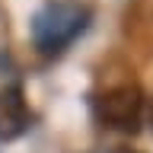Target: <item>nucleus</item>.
I'll return each instance as SVG.
<instances>
[{"label": "nucleus", "mask_w": 153, "mask_h": 153, "mask_svg": "<svg viewBox=\"0 0 153 153\" xmlns=\"http://www.w3.org/2000/svg\"><path fill=\"white\" fill-rule=\"evenodd\" d=\"M93 22V7L74 3V0H48L32 16V45L38 54L57 57L74 45Z\"/></svg>", "instance_id": "f257e3e1"}, {"label": "nucleus", "mask_w": 153, "mask_h": 153, "mask_svg": "<svg viewBox=\"0 0 153 153\" xmlns=\"http://www.w3.org/2000/svg\"><path fill=\"white\" fill-rule=\"evenodd\" d=\"M32 128V108L26 102L22 86H3L0 89V140H16Z\"/></svg>", "instance_id": "7ed1b4c3"}, {"label": "nucleus", "mask_w": 153, "mask_h": 153, "mask_svg": "<svg viewBox=\"0 0 153 153\" xmlns=\"http://www.w3.org/2000/svg\"><path fill=\"white\" fill-rule=\"evenodd\" d=\"M112 153H137V150H128V147H118V150H112Z\"/></svg>", "instance_id": "39448f33"}, {"label": "nucleus", "mask_w": 153, "mask_h": 153, "mask_svg": "<svg viewBox=\"0 0 153 153\" xmlns=\"http://www.w3.org/2000/svg\"><path fill=\"white\" fill-rule=\"evenodd\" d=\"M147 124H150V131H153V99H150V105H147Z\"/></svg>", "instance_id": "20e7f679"}, {"label": "nucleus", "mask_w": 153, "mask_h": 153, "mask_svg": "<svg viewBox=\"0 0 153 153\" xmlns=\"http://www.w3.org/2000/svg\"><path fill=\"white\" fill-rule=\"evenodd\" d=\"M143 108H147L143 89L131 76L118 80V83H108L93 99V112L99 118V124L108 128V131H118V134H137L140 131Z\"/></svg>", "instance_id": "f03ea898"}]
</instances>
